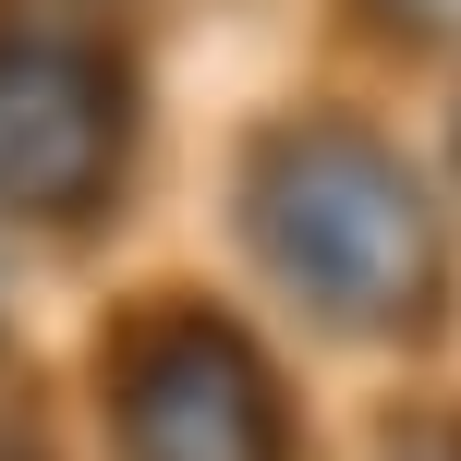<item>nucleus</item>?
Instances as JSON below:
<instances>
[{
    "label": "nucleus",
    "instance_id": "f03ea898",
    "mask_svg": "<svg viewBox=\"0 0 461 461\" xmlns=\"http://www.w3.org/2000/svg\"><path fill=\"white\" fill-rule=\"evenodd\" d=\"M122 438L134 461H279V401L219 328H170L122 376Z\"/></svg>",
    "mask_w": 461,
    "mask_h": 461
},
{
    "label": "nucleus",
    "instance_id": "7ed1b4c3",
    "mask_svg": "<svg viewBox=\"0 0 461 461\" xmlns=\"http://www.w3.org/2000/svg\"><path fill=\"white\" fill-rule=\"evenodd\" d=\"M110 134L122 110L73 49H0V194L13 207H86Z\"/></svg>",
    "mask_w": 461,
    "mask_h": 461
},
{
    "label": "nucleus",
    "instance_id": "20e7f679",
    "mask_svg": "<svg viewBox=\"0 0 461 461\" xmlns=\"http://www.w3.org/2000/svg\"><path fill=\"white\" fill-rule=\"evenodd\" d=\"M401 461H461V425H438V438H413Z\"/></svg>",
    "mask_w": 461,
    "mask_h": 461
},
{
    "label": "nucleus",
    "instance_id": "f257e3e1",
    "mask_svg": "<svg viewBox=\"0 0 461 461\" xmlns=\"http://www.w3.org/2000/svg\"><path fill=\"white\" fill-rule=\"evenodd\" d=\"M255 230H267L279 279H292L316 316L413 328L425 303H438V230H425V194L401 183L376 146H352V134H316V146H292V158H267Z\"/></svg>",
    "mask_w": 461,
    "mask_h": 461
}]
</instances>
